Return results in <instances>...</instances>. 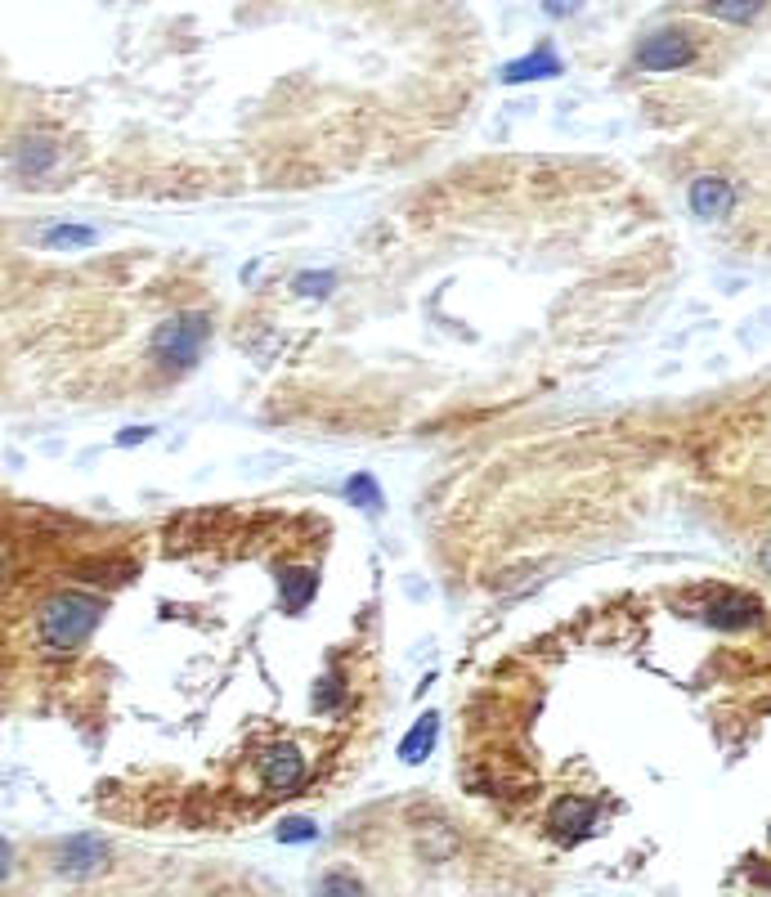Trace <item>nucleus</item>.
<instances>
[{"mask_svg":"<svg viewBox=\"0 0 771 897\" xmlns=\"http://www.w3.org/2000/svg\"><path fill=\"white\" fill-rule=\"evenodd\" d=\"M543 10H547L552 19H575V14L583 10V0H543Z\"/></svg>","mask_w":771,"mask_h":897,"instance_id":"nucleus-21","label":"nucleus"},{"mask_svg":"<svg viewBox=\"0 0 771 897\" xmlns=\"http://www.w3.org/2000/svg\"><path fill=\"white\" fill-rule=\"evenodd\" d=\"M597 812H601V808H597L592 799H583V794H560V799L552 803V812H547V831H552V840H560V844H579V840L592 835Z\"/></svg>","mask_w":771,"mask_h":897,"instance_id":"nucleus-5","label":"nucleus"},{"mask_svg":"<svg viewBox=\"0 0 771 897\" xmlns=\"http://www.w3.org/2000/svg\"><path fill=\"white\" fill-rule=\"evenodd\" d=\"M206 341H212V319H206L202 310H180L153 332L149 355L171 373H189V369H197Z\"/></svg>","mask_w":771,"mask_h":897,"instance_id":"nucleus-2","label":"nucleus"},{"mask_svg":"<svg viewBox=\"0 0 771 897\" xmlns=\"http://www.w3.org/2000/svg\"><path fill=\"white\" fill-rule=\"evenodd\" d=\"M699 619L714 629H745L749 619H758V601L745 597V592H714L699 610Z\"/></svg>","mask_w":771,"mask_h":897,"instance_id":"nucleus-8","label":"nucleus"},{"mask_svg":"<svg viewBox=\"0 0 771 897\" xmlns=\"http://www.w3.org/2000/svg\"><path fill=\"white\" fill-rule=\"evenodd\" d=\"M695 58V41L682 28H660L638 45V67L642 73H677Z\"/></svg>","mask_w":771,"mask_h":897,"instance_id":"nucleus-3","label":"nucleus"},{"mask_svg":"<svg viewBox=\"0 0 771 897\" xmlns=\"http://www.w3.org/2000/svg\"><path fill=\"white\" fill-rule=\"evenodd\" d=\"M422 848H427V857H449L458 848V835L449 831L445 821H431L427 831H422Z\"/></svg>","mask_w":771,"mask_h":897,"instance_id":"nucleus-18","label":"nucleus"},{"mask_svg":"<svg viewBox=\"0 0 771 897\" xmlns=\"http://www.w3.org/2000/svg\"><path fill=\"white\" fill-rule=\"evenodd\" d=\"M256 772H260L265 790H274V794H292V790L306 786V772H310V768H306V754H301L292 740H278V745H269V749L260 754Z\"/></svg>","mask_w":771,"mask_h":897,"instance_id":"nucleus-4","label":"nucleus"},{"mask_svg":"<svg viewBox=\"0 0 771 897\" xmlns=\"http://www.w3.org/2000/svg\"><path fill=\"white\" fill-rule=\"evenodd\" d=\"M345 499H350V508H360V512H382V490H377V480L364 476V471L345 480Z\"/></svg>","mask_w":771,"mask_h":897,"instance_id":"nucleus-13","label":"nucleus"},{"mask_svg":"<svg viewBox=\"0 0 771 897\" xmlns=\"http://www.w3.org/2000/svg\"><path fill=\"white\" fill-rule=\"evenodd\" d=\"M10 871H14V848L6 835H0V879H10Z\"/></svg>","mask_w":771,"mask_h":897,"instance_id":"nucleus-22","label":"nucleus"},{"mask_svg":"<svg viewBox=\"0 0 771 897\" xmlns=\"http://www.w3.org/2000/svg\"><path fill=\"white\" fill-rule=\"evenodd\" d=\"M19 162H23V171H45V167L54 162V145H50V140H28Z\"/></svg>","mask_w":771,"mask_h":897,"instance_id":"nucleus-20","label":"nucleus"},{"mask_svg":"<svg viewBox=\"0 0 771 897\" xmlns=\"http://www.w3.org/2000/svg\"><path fill=\"white\" fill-rule=\"evenodd\" d=\"M556 73H560V58L552 54V45H538L529 58H516L503 67V82L521 86V82H538V77H556Z\"/></svg>","mask_w":771,"mask_h":897,"instance_id":"nucleus-11","label":"nucleus"},{"mask_svg":"<svg viewBox=\"0 0 771 897\" xmlns=\"http://www.w3.org/2000/svg\"><path fill=\"white\" fill-rule=\"evenodd\" d=\"M762 10V0H705V14L722 19V23H753Z\"/></svg>","mask_w":771,"mask_h":897,"instance_id":"nucleus-14","label":"nucleus"},{"mask_svg":"<svg viewBox=\"0 0 771 897\" xmlns=\"http://www.w3.org/2000/svg\"><path fill=\"white\" fill-rule=\"evenodd\" d=\"M149 436H153V427H135V431H121V436H117V445H126V449H130V445L149 440Z\"/></svg>","mask_w":771,"mask_h":897,"instance_id":"nucleus-23","label":"nucleus"},{"mask_svg":"<svg viewBox=\"0 0 771 897\" xmlns=\"http://www.w3.org/2000/svg\"><path fill=\"white\" fill-rule=\"evenodd\" d=\"M436 736H440V714H422L413 723V732L399 740V763H422V758L436 749Z\"/></svg>","mask_w":771,"mask_h":897,"instance_id":"nucleus-12","label":"nucleus"},{"mask_svg":"<svg viewBox=\"0 0 771 897\" xmlns=\"http://www.w3.org/2000/svg\"><path fill=\"white\" fill-rule=\"evenodd\" d=\"M336 288V274L332 269H306V274H297V279H292V292L297 297H328Z\"/></svg>","mask_w":771,"mask_h":897,"instance_id":"nucleus-17","label":"nucleus"},{"mask_svg":"<svg viewBox=\"0 0 771 897\" xmlns=\"http://www.w3.org/2000/svg\"><path fill=\"white\" fill-rule=\"evenodd\" d=\"M686 202H690V216L695 221H727L731 216V206H736V189H731V180H722V175H699L695 184H690V193H686Z\"/></svg>","mask_w":771,"mask_h":897,"instance_id":"nucleus-7","label":"nucleus"},{"mask_svg":"<svg viewBox=\"0 0 771 897\" xmlns=\"http://www.w3.org/2000/svg\"><path fill=\"white\" fill-rule=\"evenodd\" d=\"M319 592V575L314 570H283L278 575V601H283L288 615H301Z\"/></svg>","mask_w":771,"mask_h":897,"instance_id":"nucleus-10","label":"nucleus"},{"mask_svg":"<svg viewBox=\"0 0 771 897\" xmlns=\"http://www.w3.org/2000/svg\"><path fill=\"white\" fill-rule=\"evenodd\" d=\"M104 862H108V844L99 835H73V840H63L58 853H54V871L63 879H90Z\"/></svg>","mask_w":771,"mask_h":897,"instance_id":"nucleus-6","label":"nucleus"},{"mask_svg":"<svg viewBox=\"0 0 771 897\" xmlns=\"http://www.w3.org/2000/svg\"><path fill=\"white\" fill-rule=\"evenodd\" d=\"M32 243L45 247V252H82V247L99 243V229L95 225H73V221H50L45 229L32 234Z\"/></svg>","mask_w":771,"mask_h":897,"instance_id":"nucleus-9","label":"nucleus"},{"mask_svg":"<svg viewBox=\"0 0 771 897\" xmlns=\"http://www.w3.org/2000/svg\"><path fill=\"white\" fill-rule=\"evenodd\" d=\"M336 701H341V673L332 669V673H323V677H319V686H314V709H319V714H328Z\"/></svg>","mask_w":771,"mask_h":897,"instance_id":"nucleus-19","label":"nucleus"},{"mask_svg":"<svg viewBox=\"0 0 771 897\" xmlns=\"http://www.w3.org/2000/svg\"><path fill=\"white\" fill-rule=\"evenodd\" d=\"M104 619V601L90 597V592H54L41 615H36V629H41V642L50 651H77Z\"/></svg>","mask_w":771,"mask_h":897,"instance_id":"nucleus-1","label":"nucleus"},{"mask_svg":"<svg viewBox=\"0 0 771 897\" xmlns=\"http://www.w3.org/2000/svg\"><path fill=\"white\" fill-rule=\"evenodd\" d=\"M314 897H364V884L350 875V871H328L314 884Z\"/></svg>","mask_w":771,"mask_h":897,"instance_id":"nucleus-15","label":"nucleus"},{"mask_svg":"<svg viewBox=\"0 0 771 897\" xmlns=\"http://www.w3.org/2000/svg\"><path fill=\"white\" fill-rule=\"evenodd\" d=\"M274 835H278V844H310V840H319V825L310 816H283Z\"/></svg>","mask_w":771,"mask_h":897,"instance_id":"nucleus-16","label":"nucleus"}]
</instances>
